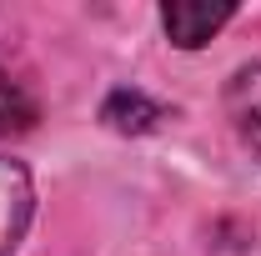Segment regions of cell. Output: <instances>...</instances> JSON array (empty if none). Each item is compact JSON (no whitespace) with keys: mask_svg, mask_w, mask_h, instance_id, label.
<instances>
[{"mask_svg":"<svg viewBox=\"0 0 261 256\" xmlns=\"http://www.w3.org/2000/svg\"><path fill=\"white\" fill-rule=\"evenodd\" d=\"M231 15H236L231 5H206V0H171V5H161V25H166V35H171L181 50L206 45Z\"/></svg>","mask_w":261,"mask_h":256,"instance_id":"7a4b0ae2","label":"cell"},{"mask_svg":"<svg viewBox=\"0 0 261 256\" xmlns=\"http://www.w3.org/2000/svg\"><path fill=\"white\" fill-rule=\"evenodd\" d=\"M100 121L111 131H126V136H141V131H151L156 121H161V106L146 96V91H111L106 96V106H100Z\"/></svg>","mask_w":261,"mask_h":256,"instance_id":"277c9868","label":"cell"},{"mask_svg":"<svg viewBox=\"0 0 261 256\" xmlns=\"http://www.w3.org/2000/svg\"><path fill=\"white\" fill-rule=\"evenodd\" d=\"M35 126V100L25 96L20 81H10L0 70V136H25Z\"/></svg>","mask_w":261,"mask_h":256,"instance_id":"5b68a950","label":"cell"},{"mask_svg":"<svg viewBox=\"0 0 261 256\" xmlns=\"http://www.w3.org/2000/svg\"><path fill=\"white\" fill-rule=\"evenodd\" d=\"M31 216H35V186L25 176V166L0 156V256H10L25 241Z\"/></svg>","mask_w":261,"mask_h":256,"instance_id":"6da1fadb","label":"cell"},{"mask_svg":"<svg viewBox=\"0 0 261 256\" xmlns=\"http://www.w3.org/2000/svg\"><path fill=\"white\" fill-rule=\"evenodd\" d=\"M226 116H231V126H236V136H241V146L261 161V61L241 65V70L231 75Z\"/></svg>","mask_w":261,"mask_h":256,"instance_id":"3957f363","label":"cell"}]
</instances>
